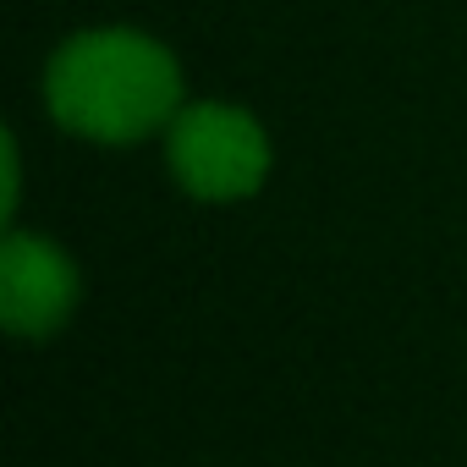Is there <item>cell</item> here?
<instances>
[{"instance_id":"cell-1","label":"cell","mask_w":467,"mask_h":467,"mask_svg":"<svg viewBox=\"0 0 467 467\" xmlns=\"http://www.w3.org/2000/svg\"><path fill=\"white\" fill-rule=\"evenodd\" d=\"M45 105L56 127L88 143H143L176 121L182 67L143 28L72 34L45 67Z\"/></svg>"},{"instance_id":"cell-2","label":"cell","mask_w":467,"mask_h":467,"mask_svg":"<svg viewBox=\"0 0 467 467\" xmlns=\"http://www.w3.org/2000/svg\"><path fill=\"white\" fill-rule=\"evenodd\" d=\"M165 160L182 192L203 203H237L254 198L270 176V132L243 105L198 99L182 105L165 127Z\"/></svg>"},{"instance_id":"cell-3","label":"cell","mask_w":467,"mask_h":467,"mask_svg":"<svg viewBox=\"0 0 467 467\" xmlns=\"http://www.w3.org/2000/svg\"><path fill=\"white\" fill-rule=\"evenodd\" d=\"M83 297V275L72 254L34 231H12L0 243V319L23 341L56 336Z\"/></svg>"}]
</instances>
